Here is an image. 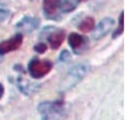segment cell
Returning a JSON list of instances; mask_svg holds the SVG:
<instances>
[{
    "label": "cell",
    "mask_w": 130,
    "mask_h": 120,
    "mask_svg": "<svg viewBox=\"0 0 130 120\" xmlns=\"http://www.w3.org/2000/svg\"><path fill=\"white\" fill-rule=\"evenodd\" d=\"M38 25H39V20L37 18L27 16V17H24L22 20H20L17 23L16 27L18 29L25 31V32H29V31H32L35 28H37Z\"/></svg>",
    "instance_id": "cell-9"
},
{
    "label": "cell",
    "mask_w": 130,
    "mask_h": 120,
    "mask_svg": "<svg viewBox=\"0 0 130 120\" xmlns=\"http://www.w3.org/2000/svg\"><path fill=\"white\" fill-rule=\"evenodd\" d=\"M23 42V35L22 33H16L11 38L3 40L0 42V56L7 55L11 52L18 50Z\"/></svg>",
    "instance_id": "cell-5"
},
{
    "label": "cell",
    "mask_w": 130,
    "mask_h": 120,
    "mask_svg": "<svg viewBox=\"0 0 130 120\" xmlns=\"http://www.w3.org/2000/svg\"><path fill=\"white\" fill-rule=\"evenodd\" d=\"M95 28V20L93 17H86L79 24V29L82 32H90Z\"/></svg>",
    "instance_id": "cell-11"
},
{
    "label": "cell",
    "mask_w": 130,
    "mask_h": 120,
    "mask_svg": "<svg viewBox=\"0 0 130 120\" xmlns=\"http://www.w3.org/2000/svg\"><path fill=\"white\" fill-rule=\"evenodd\" d=\"M17 87L19 88V90L22 93H24L25 95H29L35 91V87L38 86L37 84H33V83H29L28 81H24L21 78L17 79Z\"/></svg>",
    "instance_id": "cell-10"
},
{
    "label": "cell",
    "mask_w": 130,
    "mask_h": 120,
    "mask_svg": "<svg viewBox=\"0 0 130 120\" xmlns=\"http://www.w3.org/2000/svg\"><path fill=\"white\" fill-rule=\"evenodd\" d=\"M70 59H71V55H70V53L68 51H63L61 53L60 60L62 61V62H67V61H69Z\"/></svg>",
    "instance_id": "cell-16"
},
{
    "label": "cell",
    "mask_w": 130,
    "mask_h": 120,
    "mask_svg": "<svg viewBox=\"0 0 130 120\" xmlns=\"http://www.w3.org/2000/svg\"><path fill=\"white\" fill-rule=\"evenodd\" d=\"M53 63L48 60H39L32 58L27 65V71L29 76L33 79H42L53 70Z\"/></svg>",
    "instance_id": "cell-2"
},
{
    "label": "cell",
    "mask_w": 130,
    "mask_h": 120,
    "mask_svg": "<svg viewBox=\"0 0 130 120\" xmlns=\"http://www.w3.org/2000/svg\"><path fill=\"white\" fill-rule=\"evenodd\" d=\"M4 92H5V88H4L3 84L0 83V100L2 99V97H3V95H4Z\"/></svg>",
    "instance_id": "cell-17"
},
{
    "label": "cell",
    "mask_w": 130,
    "mask_h": 120,
    "mask_svg": "<svg viewBox=\"0 0 130 120\" xmlns=\"http://www.w3.org/2000/svg\"><path fill=\"white\" fill-rule=\"evenodd\" d=\"M9 15V10L3 6V5H0V22L4 21Z\"/></svg>",
    "instance_id": "cell-14"
},
{
    "label": "cell",
    "mask_w": 130,
    "mask_h": 120,
    "mask_svg": "<svg viewBox=\"0 0 130 120\" xmlns=\"http://www.w3.org/2000/svg\"><path fill=\"white\" fill-rule=\"evenodd\" d=\"M68 42L74 54L81 55L87 49L89 40L84 35H81L77 32H72L68 37Z\"/></svg>",
    "instance_id": "cell-4"
},
{
    "label": "cell",
    "mask_w": 130,
    "mask_h": 120,
    "mask_svg": "<svg viewBox=\"0 0 130 120\" xmlns=\"http://www.w3.org/2000/svg\"><path fill=\"white\" fill-rule=\"evenodd\" d=\"M80 1H81V0H80Z\"/></svg>",
    "instance_id": "cell-18"
},
{
    "label": "cell",
    "mask_w": 130,
    "mask_h": 120,
    "mask_svg": "<svg viewBox=\"0 0 130 120\" xmlns=\"http://www.w3.org/2000/svg\"><path fill=\"white\" fill-rule=\"evenodd\" d=\"M123 30H124V14H123V12H121V14L119 16V24H118L117 29L113 33V37L116 38L119 35H121L123 33Z\"/></svg>",
    "instance_id": "cell-13"
},
{
    "label": "cell",
    "mask_w": 130,
    "mask_h": 120,
    "mask_svg": "<svg viewBox=\"0 0 130 120\" xmlns=\"http://www.w3.org/2000/svg\"><path fill=\"white\" fill-rule=\"evenodd\" d=\"M46 50H47V46L43 42H39V43L34 46V51L38 54H43L46 52Z\"/></svg>",
    "instance_id": "cell-15"
},
{
    "label": "cell",
    "mask_w": 130,
    "mask_h": 120,
    "mask_svg": "<svg viewBox=\"0 0 130 120\" xmlns=\"http://www.w3.org/2000/svg\"><path fill=\"white\" fill-rule=\"evenodd\" d=\"M80 0H62V4H61V12L68 13L71 12L73 10L76 9V7L78 6Z\"/></svg>",
    "instance_id": "cell-12"
},
{
    "label": "cell",
    "mask_w": 130,
    "mask_h": 120,
    "mask_svg": "<svg viewBox=\"0 0 130 120\" xmlns=\"http://www.w3.org/2000/svg\"><path fill=\"white\" fill-rule=\"evenodd\" d=\"M113 26H114V20L112 18H105L102 21H100V23L97 25L93 33L94 39H101L102 37L106 36L113 28Z\"/></svg>",
    "instance_id": "cell-8"
},
{
    "label": "cell",
    "mask_w": 130,
    "mask_h": 120,
    "mask_svg": "<svg viewBox=\"0 0 130 120\" xmlns=\"http://www.w3.org/2000/svg\"><path fill=\"white\" fill-rule=\"evenodd\" d=\"M62 0H43V12L48 19H58L60 17Z\"/></svg>",
    "instance_id": "cell-6"
},
{
    "label": "cell",
    "mask_w": 130,
    "mask_h": 120,
    "mask_svg": "<svg viewBox=\"0 0 130 120\" xmlns=\"http://www.w3.org/2000/svg\"><path fill=\"white\" fill-rule=\"evenodd\" d=\"M50 47L53 50H58L64 42L66 38V31L62 28H54L45 35Z\"/></svg>",
    "instance_id": "cell-7"
},
{
    "label": "cell",
    "mask_w": 130,
    "mask_h": 120,
    "mask_svg": "<svg viewBox=\"0 0 130 120\" xmlns=\"http://www.w3.org/2000/svg\"><path fill=\"white\" fill-rule=\"evenodd\" d=\"M66 111L64 101L42 102L38 105V113L41 120H58L64 117Z\"/></svg>",
    "instance_id": "cell-1"
},
{
    "label": "cell",
    "mask_w": 130,
    "mask_h": 120,
    "mask_svg": "<svg viewBox=\"0 0 130 120\" xmlns=\"http://www.w3.org/2000/svg\"><path fill=\"white\" fill-rule=\"evenodd\" d=\"M87 72H88V66L87 65H85V64L77 65L76 67L71 69V71L68 73V75L66 76V79L64 80V85L62 87L64 89L74 87L76 84H78L85 77Z\"/></svg>",
    "instance_id": "cell-3"
}]
</instances>
